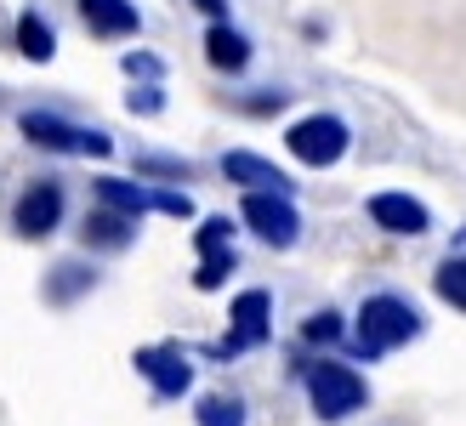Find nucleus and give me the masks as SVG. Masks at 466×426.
Instances as JSON below:
<instances>
[{"mask_svg":"<svg viewBox=\"0 0 466 426\" xmlns=\"http://www.w3.org/2000/svg\"><path fill=\"white\" fill-rule=\"evenodd\" d=\"M415 336H421V313H415L404 296H392V290L364 296L359 324H353V352H359V359H381V352L404 347Z\"/></svg>","mask_w":466,"mask_h":426,"instance_id":"f257e3e1","label":"nucleus"},{"mask_svg":"<svg viewBox=\"0 0 466 426\" xmlns=\"http://www.w3.org/2000/svg\"><path fill=\"white\" fill-rule=\"evenodd\" d=\"M308 404H313L319 421H347L370 404V387H364L359 370L319 359V364H308Z\"/></svg>","mask_w":466,"mask_h":426,"instance_id":"f03ea898","label":"nucleus"},{"mask_svg":"<svg viewBox=\"0 0 466 426\" xmlns=\"http://www.w3.org/2000/svg\"><path fill=\"white\" fill-rule=\"evenodd\" d=\"M285 148H290L301 165L324 171V165H336L347 148H353V131H347L341 114H308V120H296V126L285 131Z\"/></svg>","mask_w":466,"mask_h":426,"instance_id":"7ed1b4c3","label":"nucleus"},{"mask_svg":"<svg viewBox=\"0 0 466 426\" xmlns=\"http://www.w3.org/2000/svg\"><path fill=\"white\" fill-rule=\"evenodd\" d=\"M228 319H233L228 336L211 347L217 359H239V352H250V347H268V336H273V296L268 290H239Z\"/></svg>","mask_w":466,"mask_h":426,"instance_id":"20e7f679","label":"nucleus"},{"mask_svg":"<svg viewBox=\"0 0 466 426\" xmlns=\"http://www.w3.org/2000/svg\"><path fill=\"white\" fill-rule=\"evenodd\" d=\"M137 375H148V387L154 398H182L194 387V364H188V352H182L177 341H159V347H137Z\"/></svg>","mask_w":466,"mask_h":426,"instance_id":"39448f33","label":"nucleus"},{"mask_svg":"<svg viewBox=\"0 0 466 426\" xmlns=\"http://www.w3.org/2000/svg\"><path fill=\"white\" fill-rule=\"evenodd\" d=\"M245 222L256 228V239H268L273 250H290L301 239V217L290 194H245Z\"/></svg>","mask_w":466,"mask_h":426,"instance_id":"423d86ee","label":"nucleus"},{"mask_svg":"<svg viewBox=\"0 0 466 426\" xmlns=\"http://www.w3.org/2000/svg\"><path fill=\"white\" fill-rule=\"evenodd\" d=\"M63 222V188L57 182H29L17 194V210H12V228L23 239H46V233H57Z\"/></svg>","mask_w":466,"mask_h":426,"instance_id":"0eeeda50","label":"nucleus"},{"mask_svg":"<svg viewBox=\"0 0 466 426\" xmlns=\"http://www.w3.org/2000/svg\"><path fill=\"white\" fill-rule=\"evenodd\" d=\"M17 131L35 142V148H46V154H86V131L80 126H68L63 114H46V108H29L17 120Z\"/></svg>","mask_w":466,"mask_h":426,"instance_id":"6e6552de","label":"nucleus"},{"mask_svg":"<svg viewBox=\"0 0 466 426\" xmlns=\"http://www.w3.org/2000/svg\"><path fill=\"white\" fill-rule=\"evenodd\" d=\"M370 222L387 228V233H404V239H415V233H427V228H432L427 205H421V199H410V194H370Z\"/></svg>","mask_w":466,"mask_h":426,"instance_id":"1a4fd4ad","label":"nucleus"},{"mask_svg":"<svg viewBox=\"0 0 466 426\" xmlns=\"http://www.w3.org/2000/svg\"><path fill=\"white\" fill-rule=\"evenodd\" d=\"M222 177L228 182H239V188H250V194H290V177L279 171L273 159H262V154H222Z\"/></svg>","mask_w":466,"mask_h":426,"instance_id":"9d476101","label":"nucleus"},{"mask_svg":"<svg viewBox=\"0 0 466 426\" xmlns=\"http://www.w3.org/2000/svg\"><path fill=\"white\" fill-rule=\"evenodd\" d=\"M131 239H137V217H126V210H114V205L86 210V222H80L86 250H126Z\"/></svg>","mask_w":466,"mask_h":426,"instance_id":"9b49d317","label":"nucleus"},{"mask_svg":"<svg viewBox=\"0 0 466 426\" xmlns=\"http://www.w3.org/2000/svg\"><path fill=\"white\" fill-rule=\"evenodd\" d=\"M80 17H86V29L103 35V40H126V35L143 29V12H137L131 0H80Z\"/></svg>","mask_w":466,"mask_h":426,"instance_id":"f8f14e48","label":"nucleus"},{"mask_svg":"<svg viewBox=\"0 0 466 426\" xmlns=\"http://www.w3.org/2000/svg\"><path fill=\"white\" fill-rule=\"evenodd\" d=\"M97 205H114V210H126V217H137L143 222L148 210H154V188H143V182H126V177H97Z\"/></svg>","mask_w":466,"mask_h":426,"instance_id":"ddd939ff","label":"nucleus"},{"mask_svg":"<svg viewBox=\"0 0 466 426\" xmlns=\"http://www.w3.org/2000/svg\"><path fill=\"white\" fill-rule=\"evenodd\" d=\"M205 57H211V68H222V75H239V68L250 63V40L239 29H228V23H211V35H205Z\"/></svg>","mask_w":466,"mask_h":426,"instance_id":"4468645a","label":"nucleus"},{"mask_svg":"<svg viewBox=\"0 0 466 426\" xmlns=\"http://www.w3.org/2000/svg\"><path fill=\"white\" fill-rule=\"evenodd\" d=\"M91 284H97V268H86V262H57L52 279H46V301H52V307H68V301H80Z\"/></svg>","mask_w":466,"mask_h":426,"instance_id":"2eb2a0df","label":"nucleus"},{"mask_svg":"<svg viewBox=\"0 0 466 426\" xmlns=\"http://www.w3.org/2000/svg\"><path fill=\"white\" fill-rule=\"evenodd\" d=\"M17 52L29 57V63H52L57 35H52V23H46L40 12H23V17H17Z\"/></svg>","mask_w":466,"mask_h":426,"instance_id":"dca6fc26","label":"nucleus"},{"mask_svg":"<svg viewBox=\"0 0 466 426\" xmlns=\"http://www.w3.org/2000/svg\"><path fill=\"white\" fill-rule=\"evenodd\" d=\"M194 421L199 426H245V404H239V398H228V392H205Z\"/></svg>","mask_w":466,"mask_h":426,"instance_id":"f3484780","label":"nucleus"},{"mask_svg":"<svg viewBox=\"0 0 466 426\" xmlns=\"http://www.w3.org/2000/svg\"><path fill=\"white\" fill-rule=\"evenodd\" d=\"M432 290L444 296L455 313H466V256H450V262L432 273Z\"/></svg>","mask_w":466,"mask_h":426,"instance_id":"a211bd4d","label":"nucleus"},{"mask_svg":"<svg viewBox=\"0 0 466 426\" xmlns=\"http://www.w3.org/2000/svg\"><path fill=\"white\" fill-rule=\"evenodd\" d=\"M233 268H239V256H233V245H228V250H205V256H199V273H194V284H199V290H222Z\"/></svg>","mask_w":466,"mask_h":426,"instance_id":"6ab92c4d","label":"nucleus"},{"mask_svg":"<svg viewBox=\"0 0 466 426\" xmlns=\"http://www.w3.org/2000/svg\"><path fill=\"white\" fill-rule=\"evenodd\" d=\"M137 177H166V182H188L194 165L188 159H171V154H137Z\"/></svg>","mask_w":466,"mask_h":426,"instance_id":"aec40b11","label":"nucleus"},{"mask_svg":"<svg viewBox=\"0 0 466 426\" xmlns=\"http://www.w3.org/2000/svg\"><path fill=\"white\" fill-rule=\"evenodd\" d=\"M301 341H313V347H330V341H341V313H313L308 324H301Z\"/></svg>","mask_w":466,"mask_h":426,"instance_id":"412c9836","label":"nucleus"},{"mask_svg":"<svg viewBox=\"0 0 466 426\" xmlns=\"http://www.w3.org/2000/svg\"><path fill=\"white\" fill-rule=\"evenodd\" d=\"M194 245H199V256H205V250H228V245H233V222H228V217H205L199 233H194Z\"/></svg>","mask_w":466,"mask_h":426,"instance_id":"4be33fe9","label":"nucleus"},{"mask_svg":"<svg viewBox=\"0 0 466 426\" xmlns=\"http://www.w3.org/2000/svg\"><path fill=\"white\" fill-rule=\"evenodd\" d=\"M154 210L159 217H194V199L182 188H154Z\"/></svg>","mask_w":466,"mask_h":426,"instance_id":"5701e85b","label":"nucleus"},{"mask_svg":"<svg viewBox=\"0 0 466 426\" xmlns=\"http://www.w3.org/2000/svg\"><path fill=\"white\" fill-rule=\"evenodd\" d=\"M126 108H131V114H159V108H166V91H159L154 80H143V86L126 97Z\"/></svg>","mask_w":466,"mask_h":426,"instance_id":"b1692460","label":"nucleus"},{"mask_svg":"<svg viewBox=\"0 0 466 426\" xmlns=\"http://www.w3.org/2000/svg\"><path fill=\"white\" fill-rule=\"evenodd\" d=\"M126 75H131V80H159V75H166V63H159L154 52H131V57H126Z\"/></svg>","mask_w":466,"mask_h":426,"instance_id":"393cba45","label":"nucleus"},{"mask_svg":"<svg viewBox=\"0 0 466 426\" xmlns=\"http://www.w3.org/2000/svg\"><path fill=\"white\" fill-rule=\"evenodd\" d=\"M245 108L250 114H279V108H285V91H262V97H250Z\"/></svg>","mask_w":466,"mask_h":426,"instance_id":"a878e982","label":"nucleus"},{"mask_svg":"<svg viewBox=\"0 0 466 426\" xmlns=\"http://www.w3.org/2000/svg\"><path fill=\"white\" fill-rule=\"evenodd\" d=\"M194 6H199V12H211V17H217V23H222V17H228V0H194Z\"/></svg>","mask_w":466,"mask_h":426,"instance_id":"bb28decb","label":"nucleus"}]
</instances>
